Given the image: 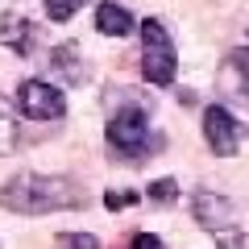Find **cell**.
Here are the masks:
<instances>
[{
  "label": "cell",
  "mask_w": 249,
  "mask_h": 249,
  "mask_svg": "<svg viewBox=\"0 0 249 249\" xmlns=\"http://www.w3.org/2000/svg\"><path fill=\"white\" fill-rule=\"evenodd\" d=\"M83 204H88V191L67 175H34V170H21V175L4 178V187H0V208L21 212V216L71 212V208H83Z\"/></svg>",
  "instance_id": "obj_1"
},
{
  "label": "cell",
  "mask_w": 249,
  "mask_h": 249,
  "mask_svg": "<svg viewBox=\"0 0 249 249\" xmlns=\"http://www.w3.org/2000/svg\"><path fill=\"white\" fill-rule=\"evenodd\" d=\"M104 142H108V150H112L121 162L137 166V162L150 154V116H145V108H142V104L116 108V112L108 116Z\"/></svg>",
  "instance_id": "obj_2"
},
{
  "label": "cell",
  "mask_w": 249,
  "mask_h": 249,
  "mask_svg": "<svg viewBox=\"0 0 249 249\" xmlns=\"http://www.w3.org/2000/svg\"><path fill=\"white\" fill-rule=\"evenodd\" d=\"M191 212H196V220L216 237L220 249H249L245 229H241L237 216H232V199H224L220 191H196V196H191Z\"/></svg>",
  "instance_id": "obj_3"
},
{
  "label": "cell",
  "mask_w": 249,
  "mask_h": 249,
  "mask_svg": "<svg viewBox=\"0 0 249 249\" xmlns=\"http://www.w3.org/2000/svg\"><path fill=\"white\" fill-rule=\"evenodd\" d=\"M175 67H178V54L166 25L158 17H145L142 21V75L154 88H166V83H175Z\"/></svg>",
  "instance_id": "obj_4"
},
{
  "label": "cell",
  "mask_w": 249,
  "mask_h": 249,
  "mask_svg": "<svg viewBox=\"0 0 249 249\" xmlns=\"http://www.w3.org/2000/svg\"><path fill=\"white\" fill-rule=\"evenodd\" d=\"M204 142L216 158H232L241 150V142H245V124L224 104H212V108H204Z\"/></svg>",
  "instance_id": "obj_5"
},
{
  "label": "cell",
  "mask_w": 249,
  "mask_h": 249,
  "mask_svg": "<svg viewBox=\"0 0 249 249\" xmlns=\"http://www.w3.org/2000/svg\"><path fill=\"white\" fill-rule=\"evenodd\" d=\"M17 108H21V116H29V121H58V116L67 112V100H62V91L54 88V83L25 79L17 88Z\"/></svg>",
  "instance_id": "obj_6"
},
{
  "label": "cell",
  "mask_w": 249,
  "mask_h": 249,
  "mask_svg": "<svg viewBox=\"0 0 249 249\" xmlns=\"http://www.w3.org/2000/svg\"><path fill=\"white\" fill-rule=\"evenodd\" d=\"M96 29L104 37H129L133 34V13L124 9V4H116V0H104L96 9Z\"/></svg>",
  "instance_id": "obj_7"
},
{
  "label": "cell",
  "mask_w": 249,
  "mask_h": 249,
  "mask_svg": "<svg viewBox=\"0 0 249 249\" xmlns=\"http://www.w3.org/2000/svg\"><path fill=\"white\" fill-rule=\"evenodd\" d=\"M46 62H50V71H54V75H62L67 83H83V79H88V62L79 58V50H75L71 42L54 46V50H50V58H46Z\"/></svg>",
  "instance_id": "obj_8"
},
{
  "label": "cell",
  "mask_w": 249,
  "mask_h": 249,
  "mask_svg": "<svg viewBox=\"0 0 249 249\" xmlns=\"http://www.w3.org/2000/svg\"><path fill=\"white\" fill-rule=\"evenodd\" d=\"M29 34H34V25L25 17H4L0 21V42L9 46V50H17V54H29Z\"/></svg>",
  "instance_id": "obj_9"
},
{
  "label": "cell",
  "mask_w": 249,
  "mask_h": 249,
  "mask_svg": "<svg viewBox=\"0 0 249 249\" xmlns=\"http://www.w3.org/2000/svg\"><path fill=\"white\" fill-rule=\"evenodd\" d=\"M17 150V112H13L9 96L0 91V154H13Z\"/></svg>",
  "instance_id": "obj_10"
},
{
  "label": "cell",
  "mask_w": 249,
  "mask_h": 249,
  "mask_svg": "<svg viewBox=\"0 0 249 249\" xmlns=\"http://www.w3.org/2000/svg\"><path fill=\"white\" fill-rule=\"evenodd\" d=\"M88 0H46V17L50 21H71Z\"/></svg>",
  "instance_id": "obj_11"
},
{
  "label": "cell",
  "mask_w": 249,
  "mask_h": 249,
  "mask_svg": "<svg viewBox=\"0 0 249 249\" xmlns=\"http://www.w3.org/2000/svg\"><path fill=\"white\" fill-rule=\"evenodd\" d=\"M178 199V183L175 178H158V183H150V204H175Z\"/></svg>",
  "instance_id": "obj_12"
},
{
  "label": "cell",
  "mask_w": 249,
  "mask_h": 249,
  "mask_svg": "<svg viewBox=\"0 0 249 249\" xmlns=\"http://www.w3.org/2000/svg\"><path fill=\"white\" fill-rule=\"evenodd\" d=\"M54 245L58 249H100V241L91 237V232H58Z\"/></svg>",
  "instance_id": "obj_13"
},
{
  "label": "cell",
  "mask_w": 249,
  "mask_h": 249,
  "mask_svg": "<svg viewBox=\"0 0 249 249\" xmlns=\"http://www.w3.org/2000/svg\"><path fill=\"white\" fill-rule=\"evenodd\" d=\"M229 71L241 75V96L249 100V50H232L229 54Z\"/></svg>",
  "instance_id": "obj_14"
},
{
  "label": "cell",
  "mask_w": 249,
  "mask_h": 249,
  "mask_svg": "<svg viewBox=\"0 0 249 249\" xmlns=\"http://www.w3.org/2000/svg\"><path fill=\"white\" fill-rule=\"evenodd\" d=\"M129 204H137L133 191H108V196H104V208H108V212H121V208H129Z\"/></svg>",
  "instance_id": "obj_15"
},
{
  "label": "cell",
  "mask_w": 249,
  "mask_h": 249,
  "mask_svg": "<svg viewBox=\"0 0 249 249\" xmlns=\"http://www.w3.org/2000/svg\"><path fill=\"white\" fill-rule=\"evenodd\" d=\"M129 249H166V245H162V237H154V232H133Z\"/></svg>",
  "instance_id": "obj_16"
}]
</instances>
